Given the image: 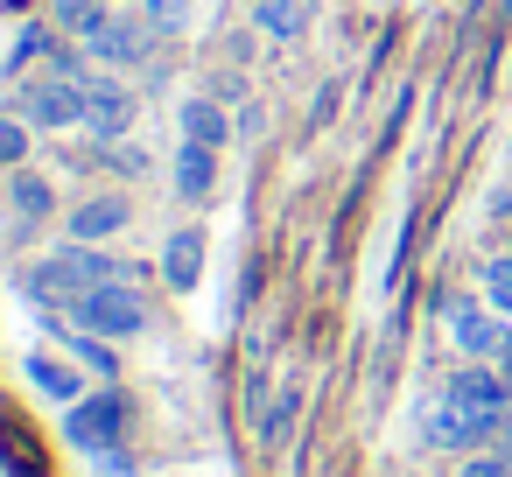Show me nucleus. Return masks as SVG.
Here are the masks:
<instances>
[{"label":"nucleus","mask_w":512,"mask_h":477,"mask_svg":"<svg viewBox=\"0 0 512 477\" xmlns=\"http://www.w3.org/2000/svg\"><path fill=\"white\" fill-rule=\"evenodd\" d=\"M183 141H204V148H225V113L211 99H183Z\"/></svg>","instance_id":"obj_13"},{"label":"nucleus","mask_w":512,"mask_h":477,"mask_svg":"<svg viewBox=\"0 0 512 477\" xmlns=\"http://www.w3.org/2000/svg\"><path fill=\"white\" fill-rule=\"evenodd\" d=\"M29 379H36L50 400H78V372H71L64 358H43V351H36V358H29Z\"/></svg>","instance_id":"obj_14"},{"label":"nucleus","mask_w":512,"mask_h":477,"mask_svg":"<svg viewBox=\"0 0 512 477\" xmlns=\"http://www.w3.org/2000/svg\"><path fill=\"white\" fill-rule=\"evenodd\" d=\"M120 225H127V204H120V197H92V204H78V211H71V239H78V246L113 239Z\"/></svg>","instance_id":"obj_11"},{"label":"nucleus","mask_w":512,"mask_h":477,"mask_svg":"<svg viewBox=\"0 0 512 477\" xmlns=\"http://www.w3.org/2000/svg\"><path fill=\"white\" fill-rule=\"evenodd\" d=\"M71 323L85 337H134V330H148V309H141V295L127 281H106V288L71 295Z\"/></svg>","instance_id":"obj_4"},{"label":"nucleus","mask_w":512,"mask_h":477,"mask_svg":"<svg viewBox=\"0 0 512 477\" xmlns=\"http://www.w3.org/2000/svg\"><path fill=\"white\" fill-rule=\"evenodd\" d=\"M148 22H155V36H176L183 22H190V0H148V8H141Z\"/></svg>","instance_id":"obj_16"},{"label":"nucleus","mask_w":512,"mask_h":477,"mask_svg":"<svg viewBox=\"0 0 512 477\" xmlns=\"http://www.w3.org/2000/svg\"><path fill=\"white\" fill-rule=\"evenodd\" d=\"M50 8H57V22H64V29H78V36L106 22V0H50Z\"/></svg>","instance_id":"obj_15"},{"label":"nucleus","mask_w":512,"mask_h":477,"mask_svg":"<svg viewBox=\"0 0 512 477\" xmlns=\"http://www.w3.org/2000/svg\"><path fill=\"white\" fill-rule=\"evenodd\" d=\"M22 155H29V127H15V120H8V127H0V169H15Z\"/></svg>","instance_id":"obj_20"},{"label":"nucleus","mask_w":512,"mask_h":477,"mask_svg":"<svg viewBox=\"0 0 512 477\" xmlns=\"http://www.w3.org/2000/svg\"><path fill=\"white\" fill-rule=\"evenodd\" d=\"M505 358H512V351H505Z\"/></svg>","instance_id":"obj_21"},{"label":"nucleus","mask_w":512,"mask_h":477,"mask_svg":"<svg viewBox=\"0 0 512 477\" xmlns=\"http://www.w3.org/2000/svg\"><path fill=\"white\" fill-rule=\"evenodd\" d=\"M106 281H127V267L113 260V253H92V246H64V253H50L36 274H29V288L36 295H85V288H106Z\"/></svg>","instance_id":"obj_2"},{"label":"nucleus","mask_w":512,"mask_h":477,"mask_svg":"<svg viewBox=\"0 0 512 477\" xmlns=\"http://www.w3.org/2000/svg\"><path fill=\"white\" fill-rule=\"evenodd\" d=\"M484 295H491V309H512V253L484 267Z\"/></svg>","instance_id":"obj_18"},{"label":"nucleus","mask_w":512,"mask_h":477,"mask_svg":"<svg viewBox=\"0 0 512 477\" xmlns=\"http://www.w3.org/2000/svg\"><path fill=\"white\" fill-rule=\"evenodd\" d=\"M463 477H512V442H505V449H491V456H470V463H463Z\"/></svg>","instance_id":"obj_19"},{"label":"nucleus","mask_w":512,"mask_h":477,"mask_svg":"<svg viewBox=\"0 0 512 477\" xmlns=\"http://www.w3.org/2000/svg\"><path fill=\"white\" fill-rule=\"evenodd\" d=\"M15 204H22V211H29V218H43V211H50V183H43V176H29V169H22V176H15Z\"/></svg>","instance_id":"obj_17"},{"label":"nucleus","mask_w":512,"mask_h":477,"mask_svg":"<svg viewBox=\"0 0 512 477\" xmlns=\"http://www.w3.org/2000/svg\"><path fill=\"white\" fill-rule=\"evenodd\" d=\"M449 337H456V351H470V358H505V351H512V330H505L491 309H470V302L449 316Z\"/></svg>","instance_id":"obj_8"},{"label":"nucleus","mask_w":512,"mask_h":477,"mask_svg":"<svg viewBox=\"0 0 512 477\" xmlns=\"http://www.w3.org/2000/svg\"><path fill=\"white\" fill-rule=\"evenodd\" d=\"M134 92L127 85H113V78H92V92H85V127L92 134H106V141H120L127 127H134Z\"/></svg>","instance_id":"obj_7"},{"label":"nucleus","mask_w":512,"mask_h":477,"mask_svg":"<svg viewBox=\"0 0 512 477\" xmlns=\"http://www.w3.org/2000/svg\"><path fill=\"white\" fill-rule=\"evenodd\" d=\"M120 428H127V407H120V393L71 400V421H64V435H71L78 449H113V442H120Z\"/></svg>","instance_id":"obj_6"},{"label":"nucleus","mask_w":512,"mask_h":477,"mask_svg":"<svg viewBox=\"0 0 512 477\" xmlns=\"http://www.w3.org/2000/svg\"><path fill=\"white\" fill-rule=\"evenodd\" d=\"M309 15H316V0H260V8H253V29H260L267 43H295V36L309 29Z\"/></svg>","instance_id":"obj_9"},{"label":"nucleus","mask_w":512,"mask_h":477,"mask_svg":"<svg viewBox=\"0 0 512 477\" xmlns=\"http://www.w3.org/2000/svg\"><path fill=\"white\" fill-rule=\"evenodd\" d=\"M85 92H92V78L78 64H57V71H43L22 92V120L29 127H78L85 120Z\"/></svg>","instance_id":"obj_3"},{"label":"nucleus","mask_w":512,"mask_h":477,"mask_svg":"<svg viewBox=\"0 0 512 477\" xmlns=\"http://www.w3.org/2000/svg\"><path fill=\"white\" fill-rule=\"evenodd\" d=\"M211 183H218V148L183 141V155H176V190L197 204V197H211Z\"/></svg>","instance_id":"obj_10"},{"label":"nucleus","mask_w":512,"mask_h":477,"mask_svg":"<svg viewBox=\"0 0 512 477\" xmlns=\"http://www.w3.org/2000/svg\"><path fill=\"white\" fill-rule=\"evenodd\" d=\"M162 274H169V288H197V274H204V239H197V232H176L169 253H162Z\"/></svg>","instance_id":"obj_12"},{"label":"nucleus","mask_w":512,"mask_h":477,"mask_svg":"<svg viewBox=\"0 0 512 477\" xmlns=\"http://www.w3.org/2000/svg\"><path fill=\"white\" fill-rule=\"evenodd\" d=\"M148 36H155L148 15H106L99 29H85V50L113 71H134V64H148Z\"/></svg>","instance_id":"obj_5"},{"label":"nucleus","mask_w":512,"mask_h":477,"mask_svg":"<svg viewBox=\"0 0 512 477\" xmlns=\"http://www.w3.org/2000/svg\"><path fill=\"white\" fill-rule=\"evenodd\" d=\"M505 407H512L505 379L484 372V365H470V372H456L449 393L435 400V414H428V442H435V449H477V442H491V435L505 428Z\"/></svg>","instance_id":"obj_1"}]
</instances>
